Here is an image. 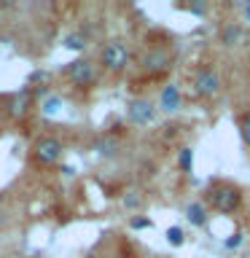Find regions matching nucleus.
<instances>
[{"mask_svg": "<svg viewBox=\"0 0 250 258\" xmlns=\"http://www.w3.org/2000/svg\"><path fill=\"white\" fill-rule=\"evenodd\" d=\"M207 202L213 205V210L229 215V213H234V210H239L242 191L231 183H215V185H210V191H207Z\"/></svg>", "mask_w": 250, "mask_h": 258, "instance_id": "nucleus-1", "label": "nucleus"}, {"mask_svg": "<svg viewBox=\"0 0 250 258\" xmlns=\"http://www.w3.org/2000/svg\"><path fill=\"white\" fill-rule=\"evenodd\" d=\"M191 86H194V92H197V97L213 100V97L221 92V76H218V70L213 64H199V68L194 70Z\"/></svg>", "mask_w": 250, "mask_h": 258, "instance_id": "nucleus-2", "label": "nucleus"}, {"mask_svg": "<svg viewBox=\"0 0 250 258\" xmlns=\"http://www.w3.org/2000/svg\"><path fill=\"white\" fill-rule=\"evenodd\" d=\"M65 76H68V81L78 89H92L97 84V68H94L92 59H86V56H78V59L65 64Z\"/></svg>", "mask_w": 250, "mask_h": 258, "instance_id": "nucleus-3", "label": "nucleus"}, {"mask_svg": "<svg viewBox=\"0 0 250 258\" xmlns=\"http://www.w3.org/2000/svg\"><path fill=\"white\" fill-rule=\"evenodd\" d=\"M100 62H102V68L108 73H124L127 64H129V46L124 43V40H118V38L108 40V43L102 46Z\"/></svg>", "mask_w": 250, "mask_h": 258, "instance_id": "nucleus-4", "label": "nucleus"}, {"mask_svg": "<svg viewBox=\"0 0 250 258\" xmlns=\"http://www.w3.org/2000/svg\"><path fill=\"white\" fill-rule=\"evenodd\" d=\"M62 143H59V137H51V135H46V137H40V140H35V145H32V159L40 161V164H56V161L62 159Z\"/></svg>", "mask_w": 250, "mask_h": 258, "instance_id": "nucleus-5", "label": "nucleus"}, {"mask_svg": "<svg viewBox=\"0 0 250 258\" xmlns=\"http://www.w3.org/2000/svg\"><path fill=\"white\" fill-rule=\"evenodd\" d=\"M127 116H129V121H132V124L145 126V124H151V121H153V116H156V108H153L151 100L140 97V100H132V102H129Z\"/></svg>", "mask_w": 250, "mask_h": 258, "instance_id": "nucleus-6", "label": "nucleus"}, {"mask_svg": "<svg viewBox=\"0 0 250 258\" xmlns=\"http://www.w3.org/2000/svg\"><path fill=\"white\" fill-rule=\"evenodd\" d=\"M172 64V54L167 48H148L143 56V68L148 73H167Z\"/></svg>", "mask_w": 250, "mask_h": 258, "instance_id": "nucleus-7", "label": "nucleus"}, {"mask_svg": "<svg viewBox=\"0 0 250 258\" xmlns=\"http://www.w3.org/2000/svg\"><path fill=\"white\" fill-rule=\"evenodd\" d=\"M159 108L167 110V113H175L177 108H180V89H177L175 84H167L159 92Z\"/></svg>", "mask_w": 250, "mask_h": 258, "instance_id": "nucleus-8", "label": "nucleus"}, {"mask_svg": "<svg viewBox=\"0 0 250 258\" xmlns=\"http://www.w3.org/2000/svg\"><path fill=\"white\" fill-rule=\"evenodd\" d=\"M30 102H32V94L30 92H16L11 100H8V116H11V118L24 116L27 108H30Z\"/></svg>", "mask_w": 250, "mask_h": 258, "instance_id": "nucleus-9", "label": "nucleus"}, {"mask_svg": "<svg viewBox=\"0 0 250 258\" xmlns=\"http://www.w3.org/2000/svg\"><path fill=\"white\" fill-rule=\"evenodd\" d=\"M239 38H242V27H239L237 22H226L223 27H221V43H223L226 48L237 46Z\"/></svg>", "mask_w": 250, "mask_h": 258, "instance_id": "nucleus-10", "label": "nucleus"}, {"mask_svg": "<svg viewBox=\"0 0 250 258\" xmlns=\"http://www.w3.org/2000/svg\"><path fill=\"white\" fill-rule=\"evenodd\" d=\"M185 218H189L191 226H205L207 223V207L202 205V202H191V205L185 207Z\"/></svg>", "mask_w": 250, "mask_h": 258, "instance_id": "nucleus-11", "label": "nucleus"}, {"mask_svg": "<svg viewBox=\"0 0 250 258\" xmlns=\"http://www.w3.org/2000/svg\"><path fill=\"white\" fill-rule=\"evenodd\" d=\"M62 46L65 48H70V51H84V48H86V35H84V32H68V35H65L62 38Z\"/></svg>", "mask_w": 250, "mask_h": 258, "instance_id": "nucleus-12", "label": "nucleus"}, {"mask_svg": "<svg viewBox=\"0 0 250 258\" xmlns=\"http://www.w3.org/2000/svg\"><path fill=\"white\" fill-rule=\"evenodd\" d=\"M92 151L100 153V156H113V153L118 151V145H116V140H113V137H100V140L92 145Z\"/></svg>", "mask_w": 250, "mask_h": 258, "instance_id": "nucleus-13", "label": "nucleus"}, {"mask_svg": "<svg viewBox=\"0 0 250 258\" xmlns=\"http://www.w3.org/2000/svg\"><path fill=\"white\" fill-rule=\"evenodd\" d=\"M40 110H43L46 116H56V113L62 110V97H56V94H46V100L40 102Z\"/></svg>", "mask_w": 250, "mask_h": 258, "instance_id": "nucleus-14", "label": "nucleus"}, {"mask_svg": "<svg viewBox=\"0 0 250 258\" xmlns=\"http://www.w3.org/2000/svg\"><path fill=\"white\" fill-rule=\"evenodd\" d=\"M177 167H180V172H191V167H194V151L191 148L177 151Z\"/></svg>", "mask_w": 250, "mask_h": 258, "instance_id": "nucleus-15", "label": "nucleus"}, {"mask_svg": "<svg viewBox=\"0 0 250 258\" xmlns=\"http://www.w3.org/2000/svg\"><path fill=\"white\" fill-rule=\"evenodd\" d=\"M167 242L172 247H180L183 242H185V237H183V229H177V226H169L167 229Z\"/></svg>", "mask_w": 250, "mask_h": 258, "instance_id": "nucleus-16", "label": "nucleus"}, {"mask_svg": "<svg viewBox=\"0 0 250 258\" xmlns=\"http://www.w3.org/2000/svg\"><path fill=\"white\" fill-rule=\"evenodd\" d=\"M239 135H242V140H245V145H250V113H245V116L239 118Z\"/></svg>", "mask_w": 250, "mask_h": 258, "instance_id": "nucleus-17", "label": "nucleus"}, {"mask_svg": "<svg viewBox=\"0 0 250 258\" xmlns=\"http://www.w3.org/2000/svg\"><path fill=\"white\" fill-rule=\"evenodd\" d=\"M129 226H132V229H148L151 221H148V218H132V221H129Z\"/></svg>", "mask_w": 250, "mask_h": 258, "instance_id": "nucleus-18", "label": "nucleus"}, {"mask_svg": "<svg viewBox=\"0 0 250 258\" xmlns=\"http://www.w3.org/2000/svg\"><path fill=\"white\" fill-rule=\"evenodd\" d=\"M48 78V73L46 70H38V73H32V76L27 78V84H38V81H46Z\"/></svg>", "mask_w": 250, "mask_h": 258, "instance_id": "nucleus-19", "label": "nucleus"}, {"mask_svg": "<svg viewBox=\"0 0 250 258\" xmlns=\"http://www.w3.org/2000/svg\"><path fill=\"white\" fill-rule=\"evenodd\" d=\"M124 205H127V207H135V205H140V197H135V191H129L127 197H124Z\"/></svg>", "mask_w": 250, "mask_h": 258, "instance_id": "nucleus-20", "label": "nucleus"}, {"mask_svg": "<svg viewBox=\"0 0 250 258\" xmlns=\"http://www.w3.org/2000/svg\"><path fill=\"white\" fill-rule=\"evenodd\" d=\"M239 242H242V234L237 231V234H234V237H231L229 242H226V247H237V245H239Z\"/></svg>", "mask_w": 250, "mask_h": 258, "instance_id": "nucleus-21", "label": "nucleus"}, {"mask_svg": "<svg viewBox=\"0 0 250 258\" xmlns=\"http://www.w3.org/2000/svg\"><path fill=\"white\" fill-rule=\"evenodd\" d=\"M189 11H191V14H197V16H202V14L207 11V8H205V6H189Z\"/></svg>", "mask_w": 250, "mask_h": 258, "instance_id": "nucleus-22", "label": "nucleus"}, {"mask_svg": "<svg viewBox=\"0 0 250 258\" xmlns=\"http://www.w3.org/2000/svg\"><path fill=\"white\" fill-rule=\"evenodd\" d=\"M245 16H247V22H250V3L245 6Z\"/></svg>", "mask_w": 250, "mask_h": 258, "instance_id": "nucleus-23", "label": "nucleus"}, {"mask_svg": "<svg viewBox=\"0 0 250 258\" xmlns=\"http://www.w3.org/2000/svg\"><path fill=\"white\" fill-rule=\"evenodd\" d=\"M242 258H250V253H245V255H242Z\"/></svg>", "mask_w": 250, "mask_h": 258, "instance_id": "nucleus-24", "label": "nucleus"}]
</instances>
